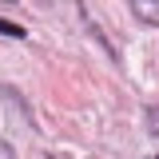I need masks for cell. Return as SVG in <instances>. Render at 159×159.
<instances>
[{
    "mask_svg": "<svg viewBox=\"0 0 159 159\" xmlns=\"http://www.w3.org/2000/svg\"><path fill=\"white\" fill-rule=\"evenodd\" d=\"M131 12H135L143 24L159 28V0H131Z\"/></svg>",
    "mask_w": 159,
    "mask_h": 159,
    "instance_id": "1",
    "label": "cell"
},
{
    "mask_svg": "<svg viewBox=\"0 0 159 159\" xmlns=\"http://www.w3.org/2000/svg\"><path fill=\"white\" fill-rule=\"evenodd\" d=\"M0 36H12V40H24L28 32H24L20 24H12V20H0Z\"/></svg>",
    "mask_w": 159,
    "mask_h": 159,
    "instance_id": "2",
    "label": "cell"
},
{
    "mask_svg": "<svg viewBox=\"0 0 159 159\" xmlns=\"http://www.w3.org/2000/svg\"><path fill=\"white\" fill-rule=\"evenodd\" d=\"M4 4H12V0H4Z\"/></svg>",
    "mask_w": 159,
    "mask_h": 159,
    "instance_id": "3",
    "label": "cell"
},
{
    "mask_svg": "<svg viewBox=\"0 0 159 159\" xmlns=\"http://www.w3.org/2000/svg\"><path fill=\"white\" fill-rule=\"evenodd\" d=\"M155 159H159V155H155Z\"/></svg>",
    "mask_w": 159,
    "mask_h": 159,
    "instance_id": "4",
    "label": "cell"
}]
</instances>
